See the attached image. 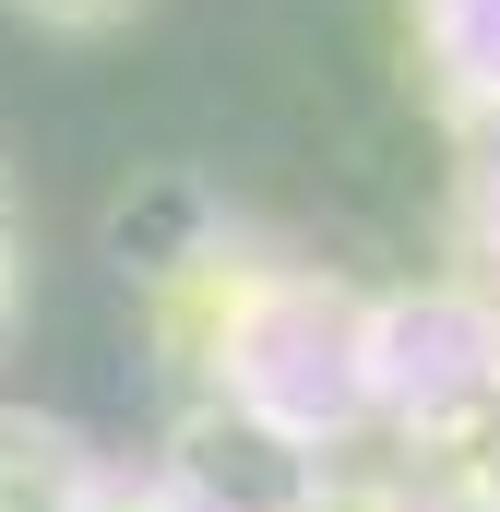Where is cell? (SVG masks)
Wrapping results in <instances>:
<instances>
[{
    "mask_svg": "<svg viewBox=\"0 0 500 512\" xmlns=\"http://www.w3.org/2000/svg\"><path fill=\"white\" fill-rule=\"evenodd\" d=\"M96 465H84V441L60 429V417H24V405H0V512H96Z\"/></svg>",
    "mask_w": 500,
    "mask_h": 512,
    "instance_id": "6da1fadb",
    "label": "cell"
},
{
    "mask_svg": "<svg viewBox=\"0 0 500 512\" xmlns=\"http://www.w3.org/2000/svg\"><path fill=\"white\" fill-rule=\"evenodd\" d=\"M24 24H48V36H108V24H131L143 0H12Z\"/></svg>",
    "mask_w": 500,
    "mask_h": 512,
    "instance_id": "7a4b0ae2",
    "label": "cell"
},
{
    "mask_svg": "<svg viewBox=\"0 0 500 512\" xmlns=\"http://www.w3.org/2000/svg\"><path fill=\"white\" fill-rule=\"evenodd\" d=\"M12 334H24V251H12V227H0V358H12Z\"/></svg>",
    "mask_w": 500,
    "mask_h": 512,
    "instance_id": "3957f363",
    "label": "cell"
},
{
    "mask_svg": "<svg viewBox=\"0 0 500 512\" xmlns=\"http://www.w3.org/2000/svg\"><path fill=\"white\" fill-rule=\"evenodd\" d=\"M310 512H393V501H370V489H322Z\"/></svg>",
    "mask_w": 500,
    "mask_h": 512,
    "instance_id": "277c9868",
    "label": "cell"
},
{
    "mask_svg": "<svg viewBox=\"0 0 500 512\" xmlns=\"http://www.w3.org/2000/svg\"><path fill=\"white\" fill-rule=\"evenodd\" d=\"M0 227H12V179H0Z\"/></svg>",
    "mask_w": 500,
    "mask_h": 512,
    "instance_id": "5b68a950",
    "label": "cell"
}]
</instances>
